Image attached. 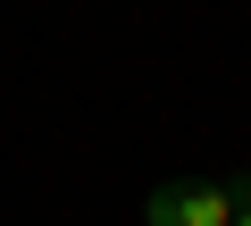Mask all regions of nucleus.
<instances>
[{
  "mask_svg": "<svg viewBox=\"0 0 251 226\" xmlns=\"http://www.w3.org/2000/svg\"><path fill=\"white\" fill-rule=\"evenodd\" d=\"M143 226H234V184H151Z\"/></svg>",
  "mask_w": 251,
  "mask_h": 226,
  "instance_id": "obj_1",
  "label": "nucleus"
},
{
  "mask_svg": "<svg viewBox=\"0 0 251 226\" xmlns=\"http://www.w3.org/2000/svg\"><path fill=\"white\" fill-rule=\"evenodd\" d=\"M234 226H251V176L234 184Z\"/></svg>",
  "mask_w": 251,
  "mask_h": 226,
  "instance_id": "obj_2",
  "label": "nucleus"
}]
</instances>
